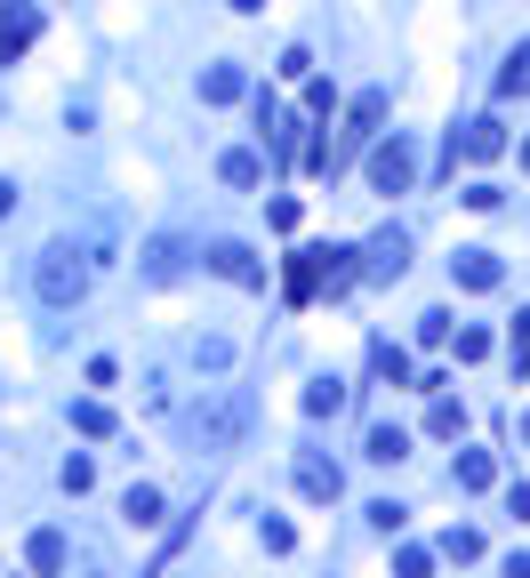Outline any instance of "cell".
Returning <instances> with one entry per match:
<instances>
[{
    "label": "cell",
    "instance_id": "6da1fadb",
    "mask_svg": "<svg viewBox=\"0 0 530 578\" xmlns=\"http://www.w3.org/2000/svg\"><path fill=\"white\" fill-rule=\"evenodd\" d=\"M32 290H41V305H81V290H89V257H81L73 242H49L41 265H32Z\"/></svg>",
    "mask_w": 530,
    "mask_h": 578
},
{
    "label": "cell",
    "instance_id": "7a4b0ae2",
    "mask_svg": "<svg viewBox=\"0 0 530 578\" xmlns=\"http://www.w3.org/2000/svg\"><path fill=\"white\" fill-rule=\"evenodd\" d=\"M410 185H418V145L394 129V138L370 145V193H410Z\"/></svg>",
    "mask_w": 530,
    "mask_h": 578
},
{
    "label": "cell",
    "instance_id": "3957f363",
    "mask_svg": "<svg viewBox=\"0 0 530 578\" xmlns=\"http://www.w3.org/2000/svg\"><path fill=\"white\" fill-rule=\"evenodd\" d=\"M499 153H507L499 113H475V121H458V129H450V169H458V161H499Z\"/></svg>",
    "mask_w": 530,
    "mask_h": 578
},
{
    "label": "cell",
    "instance_id": "277c9868",
    "mask_svg": "<svg viewBox=\"0 0 530 578\" xmlns=\"http://www.w3.org/2000/svg\"><path fill=\"white\" fill-rule=\"evenodd\" d=\"M242 418H249V402H242V394H225V402H210V410H193L185 434L202 442V450H225V442L242 434Z\"/></svg>",
    "mask_w": 530,
    "mask_h": 578
},
{
    "label": "cell",
    "instance_id": "5b68a950",
    "mask_svg": "<svg viewBox=\"0 0 530 578\" xmlns=\"http://www.w3.org/2000/svg\"><path fill=\"white\" fill-rule=\"evenodd\" d=\"M32 32H41V9H32V0H0V64L24 57Z\"/></svg>",
    "mask_w": 530,
    "mask_h": 578
},
{
    "label": "cell",
    "instance_id": "8992f818",
    "mask_svg": "<svg viewBox=\"0 0 530 578\" xmlns=\"http://www.w3.org/2000/svg\"><path fill=\"white\" fill-rule=\"evenodd\" d=\"M210 265H217L225 282H242V290H265V257H257L249 242H217V250H210Z\"/></svg>",
    "mask_w": 530,
    "mask_h": 578
},
{
    "label": "cell",
    "instance_id": "52a82bcc",
    "mask_svg": "<svg viewBox=\"0 0 530 578\" xmlns=\"http://www.w3.org/2000/svg\"><path fill=\"white\" fill-rule=\"evenodd\" d=\"M450 282H458V290H499L507 265H499V250H458V257H450Z\"/></svg>",
    "mask_w": 530,
    "mask_h": 578
},
{
    "label": "cell",
    "instance_id": "ba28073f",
    "mask_svg": "<svg viewBox=\"0 0 530 578\" xmlns=\"http://www.w3.org/2000/svg\"><path fill=\"white\" fill-rule=\"evenodd\" d=\"M402 265H410V242H402V233H378V242L361 250V282H394Z\"/></svg>",
    "mask_w": 530,
    "mask_h": 578
},
{
    "label": "cell",
    "instance_id": "9c48e42d",
    "mask_svg": "<svg viewBox=\"0 0 530 578\" xmlns=\"http://www.w3.org/2000/svg\"><path fill=\"white\" fill-rule=\"evenodd\" d=\"M297 490H306L314 506H329V498H338V490H346V474H338V466H329V458H297Z\"/></svg>",
    "mask_w": 530,
    "mask_h": 578
},
{
    "label": "cell",
    "instance_id": "30bf717a",
    "mask_svg": "<svg viewBox=\"0 0 530 578\" xmlns=\"http://www.w3.org/2000/svg\"><path fill=\"white\" fill-rule=\"evenodd\" d=\"M378 121H386V89H361V97H354V113H346V145L378 138Z\"/></svg>",
    "mask_w": 530,
    "mask_h": 578
},
{
    "label": "cell",
    "instance_id": "8fae6325",
    "mask_svg": "<svg viewBox=\"0 0 530 578\" xmlns=\"http://www.w3.org/2000/svg\"><path fill=\"white\" fill-rule=\"evenodd\" d=\"M234 97H249V73L242 64H210L202 73V105H234Z\"/></svg>",
    "mask_w": 530,
    "mask_h": 578
},
{
    "label": "cell",
    "instance_id": "7c38bea8",
    "mask_svg": "<svg viewBox=\"0 0 530 578\" xmlns=\"http://www.w3.org/2000/svg\"><path fill=\"white\" fill-rule=\"evenodd\" d=\"M450 483H458V490H490V483H499V466H490V450H458Z\"/></svg>",
    "mask_w": 530,
    "mask_h": 578
},
{
    "label": "cell",
    "instance_id": "4fadbf2b",
    "mask_svg": "<svg viewBox=\"0 0 530 578\" xmlns=\"http://www.w3.org/2000/svg\"><path fill=\"white\" fill-rule=\"evenodd\" d=\"M185 274V242H153L145 250V282H177Z\"/></svg>",
    "mask_w": 530,
    "mask_h": 578
},
{
    "label": "cell",
    "instance_id": "5bb4252c",
    "mask_svg": "<svg viewBox=\"0 0 530 578\" xmlns=\"http://www.w3.org/2000/svg\"><path fill=\"white\" fill-rule=\"evenodd\" d=\"M24 555H32V570H41V578H57V570H64V530H32Z\"/></svg>",
    "mask_w": 530,
    "mask_h": 578
},
{
    "label": "cell",
    "instance_id": "9a60e30c",
    "mask_svg": "<svg viewBox=\"0 0 530 578\" xmlns=\"http://www.w3.org/2000/svg\"><path fill=\"white\" fill-rule=\"evenodd\" d=\"M370 458H378V466H402V458H410V434H402V426H370Z\"/></svg>",
    "mask_w": 530,
    "mask_h": 578
},
{
    "label": "cell",
    "instance_id": "2e32d148",
    "mask_svg": "<svg viewBox=\"0 0 530 578\" xmlns=\"http://www.w3.org/2000/svg\"><path fill=\"white\" fill-rule=\"evenodd\" d=\"M499 97H530V41L499 64Z\"/></svg>",
    "mask_w": 530,
    "mask_h": 578
},
{
    "label": "cell",
    "instance_id": "e0dca14e",
    "mask_svg": "<svg viewBox=\"0 0 530 578\" xmlns=\"http://www.w3.org/2000/svg\"><path fill=\"white\" fill-rule=\"evenodd\" d=\"M426 434H442V442H450V434H467V410H458L450 394H435V410H426Z\"/></svg>",
    "mask_w": 530,
    "mask_h": 578
},
{
    "label": "cell",
    "instance_id": "ac0fdd59",
    "mask_svg": "<svg viewBox=\"0 0 530 578\" xmlns=\"http://www.w3.org/2000/svg\"><path fill=\"white\" fill-rule=\"evenodd\" d=\"M121 515H129V523H137V530H145V523H161V490H145V483H137V490H129V498H121Z\"/></svg>",
    "mask_w": 530,
    "mask_h": 578
},
{
    "label": "cell",
    "instance_id": "d6986e66",
    "mask_svg": "<svg viewBox=\"0 0 530 578\" xmlns=\"http://www.w3.org/2000/svg\"><path fill=\"white\" fill-rule=\"evenodd\" d=\"M435 555H450V562H482V538H475V530H458V523H450V530H442V547H435Z\"/></svg>",
    "mask_w": 530,
    "mask_h": 578
},
{
    "label": "cell",
    "instance_id": "ffe728a7",
    "mask_svg": "<svg viewBox=\"0 0 530 578\" xmlns=\"http://www.w3.org/2000/svg\"><path fill=\"white\" fill-rule=\"evenodd\" d=\"M73 434H113V410H105V402H73Z\"/></svg>",
    "mask_w": 530,
    "mask_h": 578
},
{
    "label": "cell",
    "instance_id": "44dd1931",
    "mask_svg": "<svg viewBox=\"0 0 530 578\" xmlns=\"http://www.w3.org/2000/svg\"><path fill=\"white\" fill-rule=\"evenodd\" d=\"M217 169H225V185H257V178H265V161H257V153H225Z\"/></svg>",
    "mask_w": 530,
    "mask_h": 578
},
{
    "label": "cell",
    "instance_id": "7402d4cb",
    "mask_svg": "<svg viewBox=\"0 0 530 578\" xmlns=\"http://www.w3.org/2000/svg\"><path fill=\"white\" fill-rule=\"evenodd\" d=\"M378 378L386 386H410V354L402 346H378Z\"/></svg>",
    "mask_w": 530,
    "mask_h": 578
},
{
    "label": "cell",
    "instance_id": "603a6c76",
    "mask_svg": "<svg viewBox=\"0 0 530 578\" xmlns=\"http://www.w3.org/2000/svg\"><path fill=\"white\" fill-rule=\"evenodd\" d=\"M257 538H265V555H289V547H297V530H289L282 515H265V523H257Z\"/></svg>",
    "mask_w": 530,
    "mask_h": 578
},
{
    "label": "cell",
    "instance_id": "cb8c5ba5",
    "mask_svg": "<svg viewBox=\"0 0 530 578\" xmlns=\"http://www.w3.org/2000/svg\"><path fill=\"white\" fill-rule=\"evenodd\" d=\"M394 578H435V555H426V547H402V555H394Z\"/></svg>",
    "mask_w": 530,
    "mask_h": 578
},
{
    "label": "cell",
    "instance_id": "d4e9b609",
    "mask_svg": "<svg viewBox=\"0 0 530 578\" xmlns=\"http://www.w3.org/2000/svg\"><path fill=\"white\" fill-rule=\"evenodd\" d=\"M450 346H458V362H490V329H458Z\"/></svg>",
    "mask_w": 530,
    "mask_h": 578
},
{
    "label": "cell",
    "instance_id": "484cf974",
    "mask_svg": "<svg viewBox=\"0 0 530 578\" xmlns=\"http://www.w3.org/2000/svg\"><path fill=\"white\" fill-rule=\"evenodd\" d=\"M370 523H378V530L394 538V530H402V523H410V506H394V498H378V506H370Z\"/></svg>",
    "mask_w": 530,
    "mask_h": 578
},
{
    "label": "cell",
    "instance_id": "4316f807",
    "mask_svg": "<svg viewBox=\"0 0 530 578\" xmlns=\"http://www.w3.org/2000/svg\"><path fill=\"white\" fill-rule=\"evenodd\" d=\"M507 354H514V369H530V314L507 329Z\"/></svg>",
    "mask_w": 530,
    "mask_h": 578
},
{
    "label": "cell",
    "instance_id": "83f0119b",
    "mask_svg": "<svg viewBox=\"0 0 530 578\" xmlns=\"http://www.w3.org/2000/svg\"><path fill=\"white\" fill-rule=\"evenodd\" d=\"M89 483H96V466H89V458H64V490H73V498H81Z\"/></svg>",
    "mask_w": 530,
    "mask_h": 578
},
{
    "label": "cell",
    "instance_id": "f1b7e54d",
    "mask_svg": "<svg viewBox=\"0 0 530 578\" xmlns=\"http://www.w3.org/2000/svg\"><path fill=\"white\" fill-rule=\"evenodd\" d=\"M418 337L426 346H450V314H418Z\"/></svg>",
    "mask_w": 530,
    "mask_h": 578
},
{
    "label": "cell",
    "instance_id": "f546056e",
    "mask_svg": "<svg viewBox=\"0 0 530 578\" xmlns=\"http://www.w3.org/2000/svg\"><path fill=\"white\" fill-rule=\"evenodd\" d=\"M338 402H346L338 386H306V410H314V418H329V410H338Z\"/></svg>",
    "mask_w": 530,
    "mask_h": 578
},
{
    "label": "cell",
    "instance_id": "4dcf8cb0",
    "mask_svg": "<svg viewBox=\"0 0 530 578\" xmlns=\"http://www.w3.org/2000/svg\"><path fill=\"white\" fill-rule=\"evenodd\" d=\"M329 105H338V97H329V81H306V113L329 121Z\"/></svg>",
    "mask_w": 530,
    "mask_h": 578
},
{
    "label": "cell",
    "instance_id": "1f68e13d",
    "mask_svg": "<svg viewBox=\"0 0 530 578\" xmlns=\"http://www.w3.org/2000/svg\"><path fill=\"white\" fill-rule=\"evenodd\" d=\"M507 515H514V523H530V483H514V490H507Z\"/></svg>",
    "mask_w": 530,
    "mask_h": 578
},
{
    "label": "cell",
    "instance_id": "d6a6232c",
    "mask_svg": "<svg viewBox=\"0 0 530 578\" xmlns=\"http://www.w3.org/2000/svg\"><path fill=\"white\" fill-rule=\"evenodd\" d=\"M499 578H530V555H514V562H507V570H499Z\"/></svg>",
    "mask_w": 530,
    "mask_h": 578
},
{
    "label": "cell",
    "instance_id": "836d02e7",
    "mask_svg": "<svg viewBox=\"0 0 530 578\" xmlns=\"http://www.w3.org/2000/svg\"><path fill=\"white\" fill-rule=\"evenodd\" d=\"M9 210H17V185H0V217H9Z\"/></svg>",
    "mask_w": 530,
    "mask_h": 578
},
{
    "label": "cell",
    "instance_id": "e575fe53",
    "mask_svg": "<svg viewBox=\"0 0 530 578\" xmlns=\"http://www.w3.org/2000/svg\"><path fill=\"white\" fill-rule=\"evenodd\" d=\"M234 9H242V17H257V9H265V0H234Z\"/></svg>",
    "mask_w": 530,
    "mask_h": 578
},
{
    "label": "cell",
    "instance_id": "d590c367",
    "mask_svg": "<svg viewBox=\"0 0 530 578\" xmlns=\"http://www.w3.org/2000/svg\"><path fill=\"white\" fill-rule=\"evenodd\" d=\"M522 169H530V138H522Z\"/></svg>",
    "mask_w": 530,
    "mask_h": 578
},
{
    "label": "cell",
    "instance_id": "8d00e7d4",
    "mask_svg": "<svg viewBox=\"0 0 530 578\" xmlns=\"http://www.w3.org/2000/svg\"><path fill=\"white\" fill-rule=\"evenodd\" d=\"M522 442H530V410H522Z\"/></svg>",
    "mask_w": 530,
    "mask_h": 578
}]
</instances>
